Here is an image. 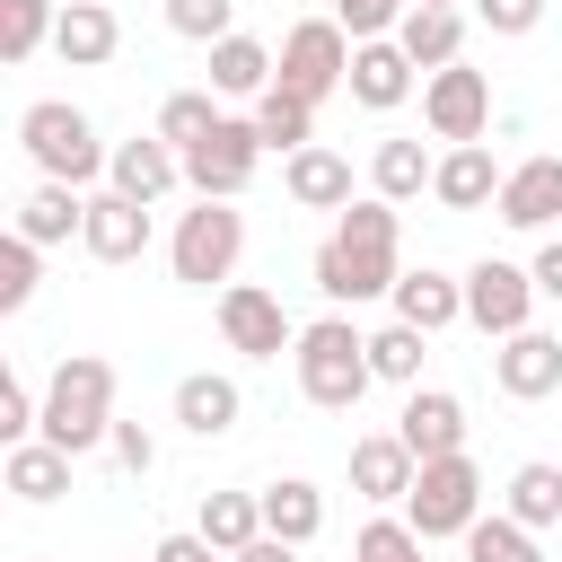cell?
I'll return each instance as SVG.
<instances>
[{
	"mask_svg": "<svg viewBox=\"0 0 562 562\" xmlns=\"http://www.w3.org/2000/svg\"><path fill=\"white\" fill-rule=\"evenodd\" d=\"M395 281H404V263H395V202L386 193L342 202L334 211V237L316 246V290L334 307H360V299H386Z\"/></svg>",
	"mask_w": 562,
	"mask_h": 562,
	"instance_id": "obj_1",
	"label": "cell"
},
{
	"mask_svg": "<svg viewBox=\"0 0 562 562\" xmlns=\"http://www.w3.org/2000/svg\"><path fill=\"white\" fill-rule=\"evenodd\" d=\"M35 439H53V448H70V457L105 448V439H114V360L61 351V369L44 378V430H35Z\"/></svg>",
	"mask_w": 562,
	"mask_h": 562,
	"instance_id": "obj_2",
	"label": "cell"
},
{
	"mask_svg": "<svg viewBox=\"0 0 562 562\" xmlns=\"http://www.w3.org/2000/svg\"><path fill=\"white\" fill-rule=\"evenodd\" d=\"M299 395L316 404V413H351L360 395H369V334L351 325V316H316V325H299Z\"/></svg>",
	"mask_w": 562,
	"mask_h": 562,
	"instance_id": "obj_3",
	"label": "cell"
},
{
	"mask_svg": "<svg viewBox=\"0 0 562 562\" xmlns=\"http://www.w3.org/2000/svg\"><path fill=\"white\" fill-rule=\"evenodd\" d=\"M18 140H26V158L44 167V176H61V184H88V176H105V140H97V123L70 105V97H35L26 114H18Z\"/></svg>",
	"mask_w": 562,
	"mask_h": 562,
	"instance_id": "obj_4",
	"label": "cell"
},
{
	"mask_svg": "<svg viewBox=\"0 0 562 562\" xmlns=\"http://www.w3.org/2000/svg\"><path fill=\"white\" fill-rule=\"evenodd\" d=\"M237 255H246V211H237V202L193 193V211H184V220H176V237H167L176 281H184V290H211V281H228V272H237Z\"/></svg>",
	"mask_w": 562,
	"mask_h": 562,
	"instance_id": "obj_5",
	"label": "cell"
},
{
	"mask_svg": "<svg viewBox=\"0 0 562 562\" xmlns=\"http://www.w3.org/2000/svg\"><path fill=\"white\" fill-rule=\"evenodd\" d=\"M404 518H413V536H465L474 518H483V474H474V457L457 448V457H422V474H413V492H404Z\"/></svg>",
	"mask_w": 562,
	"mask_h": 562,
	"instance_id": "obj_6",
	"label": "cell"
},
{
	"mask_svg": "<svg viewBox=\"0 0 562 562\" xmlns=\"http://www.w3.org/2000/svg\"><path fill=\"white\" fill-rule=\"evenodd\" d=\"M272 88H290L299 105H325L334 88H351V35H342V18H299V26L281 35Z\"/></svg>",
	"mask_w": 562,
	"mask_h": 562,
	"instance_id": "obj_7",
	"label": "cell"
},
{
	"mask_svg": "<svg viewBox=\"0 0 562 562\" xmlns=\"http://www.w3.org/2000/svg\"><path fill=\"white\" fill-rule=\"evenodd\" d=\"M255 167H263V132H255V114H220V123L184 149V184L211 193V202H237V193L255 184Z\"/></svg>",
	"mask_w": 562,
	"mask_h": 562,
	"instance_id": "obj_8",
	"label": "cell"
},
{
	"mask_svg": "<svg viewBox=\"0 0 562 562\" xmlns=\"http://www.w3.org/2000/svg\"><path fill=\"white\" fill-rule=\"evenodd\" d=\"M220 342L246 360H281V351H299V325L263 281H220Z\"/></svg>",
	"mask_w": 562,
	"mask_h": 562,
	"instance_id": "obj_9",
	"label": "cell"
},
{
	"mask_svg": "<svg viewBox=\"0 0 562 562\" xmlns=\"http://www.w3.org/2000/svg\"><path fill=\"white\" fill-rule=\"evenodd\" d=\"M422 123H430V140H483L492 132V70H465V61H448V70H430L422 79Z\"/></svg>",
	"mask_w": 562,
	"mask_h": 562,
	"instance_id": "obj_10",
	"label": "cell"
},
{
	"mask_svg": "<svg viewBox=\"0 0 562 562\" xmlns=\"http://www.w3.org/2000/svg\"><path fill=\"white\" fill-rule=\"evenodd\" d=\"M536 272H518V263H501V255H483L474 272H465V325L474 334H492V342H509L518 325H536Z\"/></svg>",
	"mask_w": 562,
	"mask_h": 562,
	"instance_id": "obj_11",
	"label": "cell"
},
{
	"mask_svg": "<svg viewBox=\"0 0 562 562\" xmlns=\"http://www.w3.org/2000/svg\"><path fill=\"white\" fill-rule=\"evenodd\" d=\"M492 378H501V395H509V404H544V395L562 386V334L518 325V334L492 351Z\"/></svg>",
	"mask_w": 562,
	"mask_h": 562,
	"instance_id": "obj_12",
	"label": "cell"
},
{
	"mask_svg": "<svg viewBox=\"0 0 562 562\" xmlns=\"http://www.w3.org/2000/svg\"><path fill=\"white\" fill-rule=\"evenodd\" d=\"M79 246L97 255V263H140L149 255V202H132V193H88V228H79Z\"/></svg>",
	"mask_w": 562,
	"mask_h": 562,
	"instance_id": "obj_13",
	"label": "cell"
},
{
	"mask_svg": "<svg viewBox=\"0 0 562 562\" xmlns=\"http://www.w3.org/2000/svg\"><path fill=\"white\" fill-rule=\"evenodd\" d=\"M105 176H114V193H132V202H167V193L184 184V149L158 140V132H140V140H114Z\"/></svg>",
	"mask_w": 562,
	"mask_h": 562,
	"instance_id": "obj_14",
	"label": "cell"
},
{
	"mask_svg": "<svg viewBox=\"0 0 562 562\" xmlns=\"http://www.w3.org/2000/svg\"><path fill=\"white\" fill-rule=\"evenodd\" d=\"M413 97V53L395 44V35H369V44H351V105H369V114H395Z\"/></svg>",
	"mask_w": 562,
	"mask_h": 562,
	"instance_id": "obj_15",
	"label": "cell"
},
{
	"mask_svg": "<svg viewBox=\"0 0 562 562\" xmlns=\"http://www.w3.org/2000/svg\"><path fill=\"white\" fill-rule=\"evenodd\" d=\"M413 474H422V457L404 448V430H369V439H351V492L360 501H404L413 492Z\"/></svg>",
	"mask_w": 562,
	"mask_h": 562,
	"instance_id": "obj_16",
	"label": "cell"
},
{
	"mask_svg": "<svg viewBox=\"0 0 562 562\" xmlns=\"http://www.w3.org/2000/svg\"><path fill=\"white\" fill-rule=\"evenodd\" d=\"M492 211H501L509 228H553V220H562V158H544V149L518 158V167L501 176V202H492Z\"/></svg>",
	"mask_w": 562,
	"mask_h": 562,
	"instance_id": "obj_17",
	"label": "cell"
},
{
	"mask_svg": "<svg viewBox=\"0 0 562 562\" xmlns=\"http://www.w3.org/2000/svg\"><path fill=\"white\" fill-rule=\"evenodd\" d=\"M395 430H404L413 457H457V448H465V404H457L448 386H413L404 413H395Z\"/></svg>",
	"mask_w": 562,
	"mask_h": 562,
	"instance_id": "obj_18",
	"label": "cell"
},
{
	"mask_svg": "<svg viewBox=\"0 0 562 562\" xmlns=\"http://www.w3.org/2000/svg\"><path fill=\"white\" fill-rule=\"evenodd\" d=\"M281 193H290L299 211H342V202H351V158L325 149V140H307L299 158H281Z\"/></svg>",
	"mask_w": 562,
	"mask_h": 562,
	"instance_id": "obj_19",
	"label": "cell"
},
{
	"mask_svg": "<svg viewBox=\"0 0 562 562\" xmlns=\"http://www.w3.org/2000/svg\"><path fill=\"white\" fill-rule=\"evenodd\" d=\"M501 176H509V167H492L483 140H457V149L439 158L430 193H439V211H483V202H501Z\"/></svg>",
	"mask_w": 562,
	"mask_h": 562,
	"instance_id": "obj_20",
	"label": "cell"
},
{
	"mask_svg": "<svg viewBox=\"0 0 562 562\" xmlns=\"http://www.w3.org/2000/svg\"><path fill=\"white\" fill-rule=\"evenodd\" d=\"M237 413H246L237 378H220V369H193V378H176V422H184L193 439H228V430H237Z\"/></svg>",
	"mask_w": 562,
	"mask_h": 562,
	"instance_id": "obj_21",
	"label": "cell"
},
{
	"mask_svg": "<svg viewBox=\"0 0 562 562\" xmlns=\"http://www.w3.org/2000/svg\"><path fill=\"white\" fill-rule=\"evenodd\" d=\"M114 44H123V26H114V9H105V0H61L53 53H61L70 70H97V61H114Z\"/></svg>",
	"mask_w": 562,
	"mask_h": 562,
	"instance_id": "obj_22",
	"label": "cell"
},
{
	"mask_svg": "<svg viewBox=\"0 0 562 562\" xmlns=\"http://www.w3.org/2000/svg\"><path fill=\"white\" fill-rule=\"evenodd\" d=\"M79 228H88V193L61 184V176H44V184L18 202V237H35V246H61V237H79Z\"/></svg>",
	"mask_w": 562,
	"mask_h": 562,
	"instance_id": "obj_23",
	"label": "cell"
},
{
	"mask_svg": "<svg viewBox=\"0 0 562 562\" xmlns=\"http://www.w3.org/2000/svg\"><path fill=\"white\" fill-rule=\"evenodd\" d=\"M386 299H395V316H404V325H422V334H448V325L465 316V281H448V272H430V263H422V272H404Z\"/></svg>",
	"mask_w": 562,
	"mask_h": 562,
	"instance_id": "obj_24",
	"label": "cell"
},
{
	"mask_svg": "<svg viewBox=\"0 0 562 562\" xmlns=\"http://www.w3.org/2000/svg\"><path fill=\"white\" fill-rule=\"evenodd\" d=\"M0 483H9L18 501H61V492H70V448H53V439H18V448L0 457Z\"/></svg>",
	"mask_w": 562,
	"mask_h": 562,
	"instance_id": "obj_25",
	"label": "cell"
},
{
	"mask_svg": "<svg viewBox=\"0 0 562 562\" xmlns=\"http://www.w3.org/2000/svg\"><path fill=\"white\" fill-rule=\"evenodd\" d=\"M316 527H325V492H316L307 474L263 483V536H281V544H316Z\"/></svg>",
	"mask_w": 562,
	"mask_h": 562,
	"instance_id": "obj_26",
	"label": "cell"
},
{
	"mask_svg": "<svg viewBox=\"0 0 562 562\" xmlns=\"http://www.w3.org/2000/svg\"><path fill=\"white\" fill-rule=\"evenodd\" d=\"M395 44L413 53V70H448L465 53V9H404Z\"/></svg>",
	"mask_w": 562,
	"mask_h": 562,
	"instance_id": "obj_27",
	"label": "cell"
},
{
	"mask_svg": "<svg viewBox=\"0 0 562 562\" xmlns=\"http://www.w3.org/2000/svg\"><path fill=\"white\" fill-rule=\"evenodd\" d=\"M272 70H281V53L255 44V35H220V44H211V88H220V97H263Z\"/></svg>",
	"mask_w": 562,
	"mask_h": 562,
	"instance_id": "obj_28",
	"label": "cell"
},
{
	"mask_svg": "<svg viewBox=\"0 0 562 562\" xmlns=\"http://www.w3.org/2000/svg\"><path fill=\"white\" fill-rule=\"evenodd\" d=\"M220 553H246L263 536V492H202V518H193Z\"/></svg>",
	"mask_w": 562,
	"mask_h": 562,
	"instance_id": "obj_29",
	"label": "cell"
},
{
	"mask_svg": "<svg viewBox=\"0 0 562 562\" xmlns=\"http://www.w3.org/2000/svg\"><path fill=\"white\" fill-rule=\"evenodd\" d=\"M430 176H439V158H430L422 140H378V158H369V184H378L386 202H413V193H430Z\"/></svg>",
	"mask_w": 562,
	"mask_h": 562,
	"instance_id": "obj_30",
	"label": "cell"
},
{
	"mask_svg": "<svg viewBox=\"0 0 562 562\" xmlns=\"http://www.w3.org/2000/svg\"><path fill=\"white\" fill-rule=\"evenodd\" d=\"M255 132H263V149L299 158V149L316 140V105H299L290 88H263V97H255Z\"/></svg>",
	"mask_w": 562,
	"mask_h": 562,
	"instance_id": "obj_31",
	"label": "cell"
},
{
	"mask_svg": "<svg viewBox=\"0 0 562 562\" xmlns=\"http://www.w3.org/2000/svg\"><path fill=\"white\" fill-rule=\"evenodd\" d=\"M53 26H61L53 0H0V61H35L53 44Z\"/></svg>",
	"mask_w": 562,
	"mask_h": 562,
	"instance_id": "obj_32",
	"label": "cell"
},
{
	"mask_svg": "<svg viewBox=\"0 0 562 562\" xmlns=\"http://www.w3.org/2000/svg\"><path fill=\"white\" fill-rule=\"evenodd\" d=\"M422 342H430V334L395 316V325H378V334H369V369H378L386 386H422Z\"/></svg>",
	"mask_w": 562,
	"mask_h": 562,
	"instance_id": "obj_33",
	"label": "cell"
},
{
	"mask_svg": "<svg viewBox=\"0 0 562 562\" xmlns=\"http://www.w3.org/2000/svg\"><path fill=\"white\" fill-rule=\"evenodd\" d=\"M501 509H509L518 527H553V518H562V465H518Z\"/></svg>",
	"mask_w": 562,
	"mask_h": 562,
	"instance_id": "obj_34",
	"label": "cell"
},
{
	"mask_svg": "<svg viewBox=\"0 0 562 562\" xmlns=\"http://www.w3.org/2000/svg\"><path fill=\"white\" fill-rule=\"evenodd\" d=\"M465 562H544V553H536V527H518L509 509H492V518L465 527Z\"/></svg>",
	"mask_w": 562,
	"mask_h": 562,
	"instance_id": "obj_35",
	"label": "cell"
},
{
	"mask_svg": "<svg viewBox=\"0 0 562 562\" xmlns=\"http://www.w3.org/2000/svg\"><path fill=\"white\" fill-rule=\"evenodd\" d=\"M351 562H430V536H413V518H369L351 536Z\"/></svg>",
	"mask_w": 562,
	"mask_h": 562,
	"instance_id": "obj_36",
	"label": "cell"
},
{
	"mask_svg": "<svg viewBox=\"0 0 562 562\" xmlns=\"http://www.w3.org/2000/svg\"><path fill=\"white\" fill-rule=\"evenodd\" d=\"M220 88H176L167 105H158V140H176V149H193L211 123H220V105H211Z\"/></svg>",
	"mask_w": 562,
	"mask_h": 562,
	"instance_id": "obj_37",
	"label": "cell"
},
{
	"mask_svg": "<svg viewBox=\"0 0 562 562\" xmlns=\"http://www.w3.org/2000/svg\"><path fill=\"white\" fill-rule=\"evenodd\" d=\"M167 26L184 44H220V35H237V0H167Z\"/></svg>",
	"mask_w": 562,
	"mask_h": 562,
	"instance_id": "obj_38",
	"label": "cell"
},
{
	"mask_svg": "<svg viewBox=\"0 0 562 562\" xmlns=\"http://www.w3.org/2000/svg\"><path fill=\"white\" fill-rule=\"evenodd\" d=\"M35 255H44V246L9 228V246H0V316H18V307L35 299Z\"/></svg>",
	"mask_w": 562,
	"mask_h": 562,
	"instance_id": "obj_39",
	"label": "cell"
},
{
	"mask_svg": "<svg viewBox=\"0 0 562 562\" xmlns=\"http://www.w3.org/2000/svg\"><path fill=\"white\" fill-rule=\"evenodd\" d=\"M404 9H413V0H325V18H342V35H351V44L395 35V26H404Z\"/></svg>",
	"mask_w": 562,
	"mask_h": 562,
	"instance_id": "obj_40",
	"label": "cell"
},
{
	"mask_svg": "<svg viewBox=\"0 0 562 562\" xmlns=\"http://www.w3.org/2000/svg\"><path fill=\"white\" fill-rule=\"evenodd\" d=\"M35 430H44V404H35V386L9 369V378H0V448H18V439H35Z\"/></svg>",
	"mask_w": 562,
	"mask_h": 562,
	"instance_id": "obj_41",
	"label": "cell"
},
{
	"mask_svg": "<svg viewBox=\"0 0 562 562\" xmlns=\"http://www.w3.org/2000/svg\"><path fill=\"white\" fill-rule=\"evenodd\" d=\"M474 18H483L492 35H536V18H544V0H474Z\"/></svg>",
	"mask_w": 562,
	"mask_h": 562,
	"instance_id": "obj_42",
	"label": "cell"
},
{
	"mask_svg": "<svg viewBox=\"0 0 562 562\" xmlns=\"http://www.w3.org/2000/svg\"><path fill=\"white\" fill-rule=\"evenodd\" d=\"M105 448H114V465H123V474H149V465H158V439H149L140 422H114V439H105Z\"/></svg>",
	"mask_w": 562,
	"mask_h": 562,
	"instance_id": "obj_43",
	"label": "cell"
},
{
	"mask_svg": "<svg viewBox=\"0 0 562 562\" xmlns=\"http://www.w3.org/2000/svg\"><path fill=\"white\" fill-rule=\"evenodd\" d=\"M149 562H228V553L193 527V536H158V544H149Z\"/></svg>",
	"mask_w": 562,
	"mask_h": 562,
	"instance_id": "obj_44",
	"label": "cell"
},
{
	"mask_svg": "<svg viewBox=\"0 0 562 562\" xmlns=\"http://www.w3.org/2000/svg\"><path fill=\"white\" fill-rule=\"evenodd\" d=\"M536 290L562 299V237H544V255H536Z\"/></svg>",
	"mask_w": 562,
	"mask_h": 562,
	"instance_id": "obj_45",
	"label": "cell"
},
{
	"mask_svg": "<svg viewBox=\"0 0 562 562\" xmlns=\"http://www.w3.org/2000/svg\"><path fill=\"white\" fill-rule=\"evenodd\" d=\"M228 562H299V544H281V536H255L246 553H228Z\"/></svg>",
	"mask_w": 562,
	"mask_h": 562,
	"instance_id": "obj_46",
	"label": "cell"
},
{
	"mask_svg": "<svg viewBox=\"0 0 562 562\" xmlns=\"http://www.w3.org/2000/svg\"><path fill=\"white\" fill-rule=\"evenodd\" d=\"M413 9H457V0H413Z\"/></svg>",
	"mask_w": 562,
	"mask_h": 562,
	"instance_id": "obj_47",
	"label": "cell"
}]
</instances>
